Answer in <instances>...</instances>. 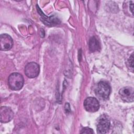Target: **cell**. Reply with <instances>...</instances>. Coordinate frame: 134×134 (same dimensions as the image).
I'll return each mask as SVG.
<instances>
[{
	"label": "cell",
	"mask_w": 134,
	"mask_h": 134,
	"mask_svg": "<svg viewBox=\"0 0 134 134\" xmlns=\"http://www.w3.org/2000/svg\"><path fill=\"white\" fill-rule=\"evenodd\" d=\"M8 82L9 86L12 90L17 91L23 87L24 80L23 76L20 74L18 73H13L9 76Z\"/></svg>",
	"instance_id": "1"
},
{
	"label": "cell",
	"mask_w": 134,
	"mask_h": 134,
	"mask_svg": "<svg viewBox=\"0 0 134 134\" xmlns=\"http://www.w3.org/2000/svg\"><path fill=\"white\" fill-rule=\"evenodd\" d=\"M96 96L101 99H107L111 92V88L107 82L100 81L99 82L95 90Z\"/></svg>",
	"instance_id": "2"
},
{
	"label": "cell",
	"mask_w": 134,
	"mask_h": 134,
	"mask_svg": "<svg viewBox=\"0 0 134 134\" xmlns=\"http://www.w3.org/2000/svg\"><path fill=\"white\" fill-rule=\"evenodd\" d=\"M89 50L91 52H94L99 51L100 49V46L99 41L95 37H91L88 42Z\"/></svg>",
	"instance_id": "10"
},
{
	"label": "cell",
	"mask_w": 134,
	"mask_h": 134,
	"mask_svg": "<svg viewBox=\"0 0 134 134\" xmlns=\"http://www.w3.org/2000/svg\"><path fill=\"white\" fill-rule=\"evenodd\" d=\"M94 133L93 129L88 127L83 128L81 131V133Z\"/></svg>",
	"instance_id": "12"
},
{
	"label": "cell",
	"mask_w": 134,
	"mask_h": 134,
	"mask_svg": "<svg viewBox=\"0 0 134 134\" xmlns=\"http://www.w3.org/2000/svg\"><path fill=\"white\" fill-rule=\"evenodd\" d=\"M14 117L12 110L8 107L3 106L0 109V119L2 122H7L10 121Z\"/></svg>",
	"instance_id": "9"
},
{
	"label": "cell",
	"mask_w": 134,
	"mask_h": 134,
	"mask_svg": "<svg viewBox=\"0 0 134 134\" xmlns=\"http://www.w3.org/2000/svg\"><path fill=\"white\" fill-rule=\"evenodd\" d=\"M84 107L86 111L93 113L98 110L99 104L97 99L95 97H89L86 98L84 100Z\"/></svg>",
	"instance_id": "5"
},
{
	"label": "cell",
	"mask_w": 134,
	"mask_h": 134,
	"mask_svg": "<svg viewBox=\"0 0 134 134\" xmlns=\"http://www.w3.org/2000/svg\"><path fill=\"white\" fill-rule=\"evenodd\" d=\"M119 94L123 100L127 102H133L134 91L132 87L129 86L124 87L119 90Z\"/></svg>",
	"instance_id": "7"
},
{
	"label": "cell",
	"mask_w": 134,
	"mask_h": 134,
	"mask_svg": "<svg viewBox=\"0 0 134 134\" xmlns=\"http://www.w3.org/2000/svg\"><path fill=\"white\" fill-rule=\"evenodd\" d=\"M13 45L12 37L6 34H2L0 36V49L2 51L10 50Z\"/></svg>",
	"instance_id": "8"
},
{
	"label": "cell",
	"mask_w": 134,
	"mask_h": 134,
	"mask_svg": "<svg viewBox=\"0 0 134 134\" xmlns=\"http://www.w3.org/2000/svg\"><path fill=\"white\" fill-rule=\"evenodd\" d=\"M37 9L38 13L41 16L40 19L41 21H42L43 23L44 24L46 25L51 27L56 26L60 24V19L55 16H52L50 17L46 16L41 11L40 8L39 7L38 5H37Z\"/></svg>",
	"instance_id": "3"
},
{
	"label": "cell",
	"mask_w": 134,
	"mask_h": 134,
	"mask_svg": "<svg viewBox=\"0 0 134 134\" xmlns=\"http://www.w3.org/2000/svg\"><path fill=\"white\" fill-rule=\"evenodd\" d=\"M40 71L39 65L35 62L28 63L25 66V73L26 75L29 78H34L37 77Z\"/></svg>",
	"instance_id": "6"
},
{
	"label": "cell",
	"mask_w": 134,
	"mask_h": 134,
	"mask_svg": "<svg viewBox=\"0 0 134 134\" xmlns=\"http://www.w3.org/2000/svg\"><path fill=\"white\" fill-rule=\"evenodd\" d=\"M127 64H128V66L130 67L131 68L132 72H133V54H132L131 55L129 58V59L127 61Z\"/></svg>",
	"instance_id": "11"
},
{
	"label": "cell",
	"mask_w": 134,
	"mask_h": 134,
	"mask_svg": "<svg viewBox=\"0 0 134 134\" xmlns=\"http://www.w3.org/2000/svg\"><path fill=\"white\" fill-rule=\"evenodd\" d=\"M110 127V122L105 115H102L99 118L97 124V132L98 133H107Z\"/></svg>",
	"instance_id": "4"
}]
</instances>
